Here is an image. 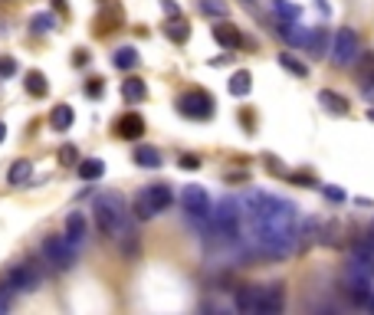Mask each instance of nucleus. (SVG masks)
Masks as SVG:
<instances>
[{
  "label": "nucleus",
  "mask_w": 374,
  "mask_h": 315,
  "mask_svg": "<svg viewBox=\"0 0 374 315\" xmlns=\"http://www.w3.org/2000/svg\"><path fill=\"white\" fill-rule=\"evenodd\" d=\"M96 227L106 233L108 240H122L131 237L129 233V210H125V200L112 191L96 197Z\"/></svg>",
  "instance_id": "obj_1"
},
{
  "label": "nucleus",
  "mask_w": 374,
  "mask_h": 315,
  "mask_svg": "<svg viewBox=\"0 0 374 315\" xmlns=\"http://www.w3.org/2000/svg\"><path fill=\"white\" fill-rule=\"evenodd\" d=\"M171 204H174V191H171V187H168V184H151V187H145V191H138V194H135L131 210H135V217H138V220H151L154 214L168 210Z\"/></svg>",
  "instance_id": "obj_2"
},
{
  "label": "nucleus",
  "mask_w": 374,
  "mask_h": 315,
  "mask_svg": "<svg viewBox=\"0 0 374 315\" xmlns=\"http://www.w3.org/2000/svg\"><path fill=\"white\" fill-rule=\"evenodd\" d=\"M331 63L335 66H352L358 56H361V46H358V33L352 27H342V30L335 33V40H331Z\"/></svg>",
  "instance_id": "obj_3"
},
{
  "label": "nucleus",
  "mask_w": 374,
  "mask_h": 315,
  "mask_svg": "<svg viewBox=\"0 0 374 315\" xmlns=\"http://www.w3.org/2000/svg\"><path fill=\"white\" fill-rule=\"evenodd\" d=\"M178 109H181L184 119H210L214 115V98H210V92H203V89H191V92H184L181 98H178Z\"/></svg>",
  "instance_id": "obj_4"
},
{
  "label": "nucleus",
  "mask_w": 374,
  "mask_h": 315,
  "mask_svg": "<svg viewBox=\"0 0 374 315\" xmlns=\"http://www.w3.org/2000/svg\"><path fill=\"white\" fill-rule=\"evenodd\" d=\"M181 207L187 217H197V220H210L214 217V210H210V197L203 191L201 184H187L181 191Z\"/></svg>",
  "instance_id": "obj_5"
},
{
  "label": "nucleus",
  "mask_w": 374,
  "mask_h": 315,
  "mask_svg": "<svg viewBox=\"0 0 374 315\" xmlns=\"http://www.w3.org/2000/svg\"><path fill=\"white\" fill-rule=\"evenodd\" d=\"M240 217H243V210H240V200H230V197H224L210 220H214V227L220 230L224 237H240Z\"/></svg>",
  "instance_id": "obj_6"
},
{
  "label": "nucleus",
  "mask_w": 374,
  "mask_h": 315,
  "mask_svg": "<svg viewBox=\"0 0 374 315\" xmlns=\"http://www.w3.org/2000/svg\"><path fill=\"white\" fill-rule=\"evenodd\" d=\"M43 256L53 270H69L73 266V243H69V237H46Z\"/></svg>",
  "instance_id": "obj_7"
},
{
  "label": "nucleus",
  "mask_w": 374,
  "mask_h": 315,
  "mask_svg": "<svg viewBox=\"0 0 374 315\" xmlns=\"http://www.w3.org/2000/svg\"><path fill=\"white\" fill-rule=\"evenodd\" d=\"M282 305H286V289H282L279 283L266 286V289H259V312H263V315L282 312Z\"/></svg>",
  "instance_id": "obj_8"
},
{
  "label": "nucleus",
  "mask_w": 374,
  "mask_h": 315,
  "mask_svg": "<svg viewBox=\"0 0 374 315\" xmlns=\"http://www.w3.org/2000/svg\"><path fill=\"white\" fill-rule=\"evenodd\" d=\"M279 33L289 46H305L309 50V40H312V30L309 27H299L296 20H279Z\"/></svg>",
  "instance_id": "obj_9"
},
{
  "label": "nucleus",
  "mask_w": 374,
  "mask_h": 315,
  "mask_svg": "<svg viewBox=\"0 0 374 315\" xmlns=\"http://www.w3.org/2000/svg\"><path fill=\"white\" fill-rule=\"evenodd\" d=\"M3 283L10 286V289H17V293H27V289L36 286V270H30V266H13V270L3 276Z\"/></svg>",
  "instance_id": "obj_10"
},
{
  "label": "nucleus",
  "mask_w": 374,
  "mask_h": 315,
  "mask_svg": "<svg viewBox=\"0 0 374 315\" xmlns=\"http://www.w3.org/2000/svg\"><path fill=\"white\" fill-rule=\"evenodd\" d=\"M118 138H129V142H135V138H141L145 135V119H141L138 112H129V115H122L115 125Z\"/></svg>",
  "instance_id": "obj_11"
},
{
  "label": "nucleus",
  "mask_w": 374,
  "mask_h": 315,
  "mask_svg": "<svg viewBox=\"0 0 374 315\" xmlns=\"http://www.w3.org/2000/svg\"><path fill=\"white\" fill-rule=\"evenodd\" d=\"M345 293H348V299H352L354 305H368V299H371V279L348 276V279H345Z\"/></svg>",
  "instance_id": "obj_12"
},
{
  "label": "nucleus",
  "mask_w": 374,
  "mask_h": 315,
  "mask_svg": "<svg viewBox=\"0 0 374 315\" xmlns=\"http://www.w3.org/2000/svg\"><path fill=\"white\" fill-rule=\"evenodd\" d=\"M214 40L224 46L226 53H233L236 46L243 43V36H240V30H236L233 23H217V27H214Z\"/></svg>",
  "instance_id": "obj_13"
},
{
  "label": "nucleus",
  "mask_w": 374,
  "mask_h": 315,
  "mask_svg": "<svg viewBox=\"0 0 374 315\" xmlns=\"http://www.w3.org/2000/svg\"><path fill=\"white\" fill-rule=\"evenodd\" d=\"M233 305H236V312L257 315V312H259V289H253V286H243V289L236 293Z\"/></svg>",
  "instance_id": "obj_14"
},
{
  "label": "nucleus",
  "mask_w": 374,
  "mask_h": 315,
  "mask_svg": "<svg viewBox=\"0 0 374 315\" xmlns=\"http://www.w3.org/2000/svg\"><path fill=\"white\" fill-rule=\"evenodd\" d=\"M226 89H230V96H236V98L250 96V89H253V76H250L246 69H236L233 76L226 79Z\"/></svg>",
  "instance_id": "obj_15"
},
{
  "label": "nucleus",
  "mask_w": 374,
  "mask_h": 315,
  "mask_svg": "<svg viewBox=\"0 0 374 315\" xmlns=\"http://www.w3.org/2000/svg\"><path fill=\"white\" fill-rule=\"evenodd\" d=\"M319 102L325 105V112H331V115H345V112H348V98L338 96V92H331V89H322Z\"/></svg>",
  "instance_id": "obj_16"
},
{
  "label": "nucleus",
  "mask_w": 374,
  "mask_h": 315,
  "mask_svg": "<svg viewBox=\"0 0 374 315\" xmlns=\"http://www.w3.org/2000/svg\"><path fill=\"white\" fill-rule=\"evenodd\" d=\"M66 237H69V243H82L86 240V217L79 210H73L66 217Z\"/></svg>",
  "instance_id": "obj_17"
},
{
  "label": "nucleus",
  "mask_w": 374,
  "mask_h": 315,
  "mask_svg": "<svg viewBox=\"0 0 374 315\" xmlns=\"http://www.w3.org/2000/svg\"><path fill=\"white\" fill-rule=\"evenodd\" d=\"M30 174H33V161L30 158H20V161H13L10 164V171H7V181H10L13 187H20L30 181Z\"/></svg>",
  "instance_id": "obj_18"
},
{
  "label": "nucleus",
  "mask_w": 374,
  "mask_h": 315,
  "mask_svg": "<svg viewBox=\"0 0 374 315\" xmlns=\"http://www.w3.org/2000/svg\"><path fill=\"white\" fill-rule=\"evenodd\" d=\"M23 86H27V92H30L33 98H43L46 89H50V82H46V76L40 73V69H30V73H27V79H23Z\"/></svg>",
  "instance_id": "obj_19"
},
{
  "label": "nucleus",
  "mask_w": 374,
  "mask_h": 315,
  "mask_svg": "<svg viewBox=\"0 0 374 315\" xmlns=\"http://www.w3.org/2000/svg\"><path fill=\"white\" fill-rule=\"evenodd\" d=\"M358 82L364 89L374 86V53H361L358 56Z\"/></svg>",
  "instance_id": "obj_20"
},
{
  "label": "nucleus",
  "mask_w": 374,
  "mask_h": 315,
  "mask_svg": "<svg viewBox=\"0 0 374 315\" xmlns=\"http://www.w3.org/2000/svg\"><path fill=\"white\" fill-rule=\"evenodd\" d=\"M197 10H201L203 17H214V20H224L226 13H230V7H226V0H197Z\"/></svg>",
  "instance_id": "obj_21"
},
{
  "label": "nucleus",
  "mask_w": 374,
  "mask_h": 315,
  "mask_svg": "<svg viewBox=\"0 0 374 315\" xmlns=\"http://www.w3.org/2000/svg\"><path fill=\"white\" fill-rule=\"evenodd\" d=\"M73 105H56L53 115H50V125H53L56 131H66V129H73Z\"/></svg>",
  "instance_id": "obj_22"
},
{
  "label": "nucleus",
  "mask_w": 374,
  "mask_h": 315,
  "mask_svg": "<svg viewBox=\"0 0 374 315\" xmlns=\"http://www.w3.org/2000/svg\"><path fill=\"white\" fill-rule=\"evenodd\" d=\"M135 164H138V168H161V154H158V148H148V145L135 148Z\"/></svg>",
  "instance_id": "obj_23"
},
{
  "label": "nucleus",
  "mask_w": 374,
  "mask_h": 315,
  "mask_svg": "<svg viewBox=\"0 0 374 315\" xmlns=\"http://www.w3.org/2000/svg\"><path fill=\"white\" fill-rule=\"evenodd\" d=\"M112 63H115L118 69H135V66H138V50H135V46H122V50H115Z\"/></svg>",
  "instance_id": "obj_24"
},
{
  "label": "nucleus",
  "mask_w": 374,
  "mask_h": 315,
  "mask_svg": "<svg viewBox=\"0 0 374 315\" xmlns=\"http://www.w3.org/2000/svg\"><path fill=\"white\" fill-rule=\"evenodd\" d=\"M122 96L129 98V102H141V98L148 96V86H145L141 79H125V82H122Z\"/></svg>",
  "instance_id": "obj_25"
},
{
  "label": "nucleus",
  "mask_w": 374,
  "mask_h": 315,
  "mask_svg": "<svg viewBox=\"0 0 374 315\" xmlns=\"http://www.w3.org/2000/svg\"><path fill=\"white\" fill-rule=\"evenodd\" d=\"M106 174V164L99 161V158H89V161H79V177L82 181H99Z\"/></svg>",
  "instance_id": "obj_26"
},
{
  "label": "nucleus",
  "mask_w": 374,
  "mask_h": 315,
  "mask_svg": "<svg viewBox=\"0 0 374 315\" xmlns=\"http://www.w3.org/2000/svg\"><path fill=\"white\" fill-rule=\"evenodd\" d=\"M273 13H276L279 20H299L302 7L299 3H289V0H273Z\"/></svg>",
  "instance_id": "obj_27"
},
{
  "label": "nucleus",
  "mask_w": 374,
  "mask_h": 315,
  "mask_svg": "<svg viewBox=\"0 0 374 315\" xmlns=\"http://www.w3.org/2000/svg\"><path fill=\"white\" fill-rule=\"evenodd\" d=\"M164 33H168V36H171V40H178V43H184V40H187V36H191V30H187V20H184L181 13H178V17H171V20H168V27H164Z\"/></svg>",
  "instance_id": "obj_28"
},
{
  "label": "nucleus",
  "mask_w": 374,
  "mask_h": 315,
  "mask_svg": "<svg viewBox=\"0 0 374 315\" xmlns=\"http://www.w3.org/2000/svg\"><path fill=\"white\" fill-rule=\"evenodd\" d=\"M279 66H282V69H289L292 76H299V79H305V76H309V66H305V63H299L296 56H289V53H279Z\"/></svg>",
  "instance_id": "obj_29"
},
{
  "label": "nucleus",
  "mask_w": 374,
  "mask_h": 315,
  "mask_svg": "<svg viewBox=\"0 0 374 315\" xmlns=\"http://www.w3.org/2000/svg\"><path fill=\"white\" fill-rule=\"evenodd\" d=\"M309 50L312 53H325V50H329V36H325V30H319V27H315V30H312V40H309Z\"/></svg>",
  "instance_id": "obj_30"
},
{
  "label": "nucleus",
  "mask_w": 374,
  "mask_h": 315,
  "mask_svg": "<svg viewBox=\"0 0 374 315\" xmlns=\"http://www.w3.org/2000/svg\"><path fill=\"white\" fill-rule=\"evenodd\" d=\"M13 299H17V289H10L7 283H0V315H3L7 309H10Z\"/></svg>",
  "instance_id": "obj_31"
},
{
  "label": "nucleus",
  "mask_w": 374,
  "mask_h": 315,
  "mask_svg": "<svg viewBox=\"0 0 374 315\" xmlns=\"http://www.w3.org/2000/svg\"><path fill=\"white\" fill-rule=\"evenodd\" d=\"M46 30H53V17L50 13H36L33 17V33H46Z\"/></svg>",
  "instance_id": "obj_32"
},
{
  "label": "nucleus",
  "mask_w": 374,
  "mask_h": 315,
  "mask_svg": "<svg viewBox=\"0 0 374 315\" xmlns=\"http://www.w3.org/2000/svg\"><path fill=\"white\" fill-rule=\"evenodd\" d=\"M75 158H79V154H75L73 145H66V148H59V161H63V164H73Z\"/></svg>",
  "instance_id": "obj_33"
},
{
  "label": "nucleus",
  "mask_w": 374,
  "mask_h": 315,
  "mask_svg": "<svg viewBox=\"0 0 374 315\" xmlns=\"http://www.w3.org/2000/svg\"><path fill=\"white\" fill-rule=\"evenodd\" d=\"M184 168V171H197V168H201V161H197V158H194V154H184L181 161H178Z\"/></svg>",
  "instance_id": "obj_34"
},
{
  "label": "nucleus",
  "mask_w": 374,
  "mask_h": 315,
  "mask_svg": "<svg viewBox=\"0 0 374 315\" xmlns=\"http://www.w3.org/2000/svg\"><path fill=\"white\" fill-rule=\"evenodd\" d=\"M13 73H17L13 59H0V76H13Z\"/></svg>",
  "instance_id": "obj_35"
},
{
  "label": "nucleus",
  "mask_w": 374,
  "mask_h": 315,
  "mask_svg": "<svg viewBox=\"0 0 374 315\" xmlns=\"http://www.w3.org/2000/svg\"><path fill=\"white\" fill-rule=\"evenodd\" d=\"M102 89H106V86L92 79V82H89V86H86V96H89V98H96V96H102Z\"/></svg>",
  "instance_id": "obj_36"
},
{
  "label": "nucleus",
  "mask_w": 374,
  "mask_h": 315,
  "mask_svg": "<svg viewBox=\"0 0 374 315\" xmlns=\"http://www.w3.org/2000/svg\"><path fill=\"white\" fill-rule=\"evenodd\" d=\"M161 7H164V13H168V17H178V13H181V7H178L174 0H161Z\"/></svg>",
  "instance_id": "obj_37"
},
{
  "label": "nucleus",
  "mask_w": 374,
  "mask_h": 315,
  "mask_svg": "<svg viewBox=\"0 0 374 315\" xmlns=\"http://www.w3.org/2000/svg\"><path fill=\"white\" fill-rule=\"evenodd\" d=\"M325 197H329V200H342V191H338V187H325Z\"/></svg>",
  "instance_id": "obj_38"
},
{
  "label": "nucleus",
  "mask_w": 374,
  "mask_h": 315,
  "mask_svg": "<svg viewBox=\"0 0 374 315\" xmlns=\"http://www.w3.org/2000/svg\"><path fill=\"white\" fill-rule=\"evenodd\" d=\"M3 138H7V125L0 122V142H3Z\"/></svg>",
  "instance_id": "obj_39"
},
{
  "label": "nucleus",
  "mask_w": 374,
  "mask_h": 315,
  "mask_svg": "<svg viewBox=\"0 0 374 315\" xmlns=\"http://www.w3.org/2000/svg\"><path fill=\"white\" fill-rule=\"evenodd\" d=\"M368 309H371V312H374V295H371V299H368Z\"/></svg>",
  "instance_id": "obj_40"
},
{
  "label": "nucleus",
  "mask_w": 374,
  "mask_h": 315,
  "mask_svg": "<svg viewBox=\"0 0 374 315\" xmlns=\"http://www.w3.org/2000/svg\"><path fill=\"white\" fill-rule=\"evenodd\" d=\"M368 119H371V122H374V109H371V112H368Z\"/></svg>",
  "instance_id": "obj_41"
}]
</instances>
